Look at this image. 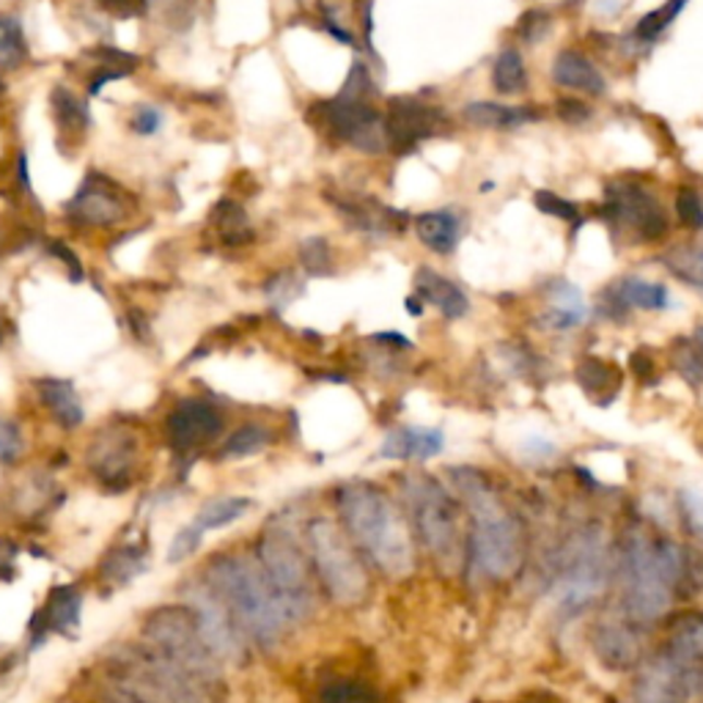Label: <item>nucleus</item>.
<instances>
[{
    "mask_svg": "<svg viewBox=\"0 0 703 703\" xmlns=\"http://www.w3.org/2000/svg\"><path fill=\"white\" fill-rule=\"evenodd\" d=\"M36 390H39V399L45 401L50 415L56 417L63 429H75V426L83 424V417H86L83 401L81 396H77L75 385L69 383V379L45 377L36 383Z\"/></svg>",
    "mask_w": 703,
    "mask_h": 703,
    "instance_id": "nucleus-20",
    "label": "nucleus"
},
{
    "mask_svg": "<svg viewBox=\"0 0 703 703\" xmlns=\"http://www.w3.org/2000/svg\"><path fill=\"white\" fill-rule=\"evenodd\" d=\"M670 269H674L679 278H684L687 283H695V287H703V247H692V251H674L668 258H665Z\"/></svg>",
    "mask_w": 703,
    "mask_h": 703,
    "instance_id": "nucleus-31",
    "label": "nucleus"
},
{
    "mask_svg": "<svg viewBox=\"0 0 703 703\" xmlns=\"http://www.w3.org/2000/svg\"><path fill=\"white\" fill-rule=\"evenodd\" d=\"M410 504L415 509L421 533H424L426 544L435 549L437 558H457V531L448 520L440 489L429 481H410Z\"/></svg>",
    "mask_w": 703,
    "mask_h": 703,
    "instance_id": "nucleus-11",
    "label": "nucleus"
},
{
    "mask_svg": "<svg viewBox=\"0 0 703 703\" xmlns=\"http://www.w3.org/2000/svg\"><path fill=\"white\" fill-rule=\"evenodd\" d=\"M415 234L429 251L440 256H451L462 240V223L457 213L451 209H437V213H424L415 218Z\"/></svg>",
    "mask_w": 703,
    "mask_h": 703,
    "instance_id": "nucleus-21",
    "label": "nucleus"
},
{
    "mask_svg": "<svg viewBox=\"0 0 703 703\" xmlns=\"http://www.w3.org/2000/svg\"><path fill=\"white\" fill-rule=\"evenodd\" d=\"M201 538H204V533H201L195 525L182 528V531L177 533V538H173L171 553H168V560H171V563H177V560H182V558H187V555H193L195 547L201 544Z\"/></svg>",
    "mask_w": 703,
    "mask_h": 703,
    "instance_id": "nucleus-38",
    "label": "nucleus"
},
{
    "mask_svg": "<svg viewBox=\"0 0 703 703\" xmlns=\"http://www.w3.org/2000/svg\"><path fill=\"white\" fill-rule=\"evenodd\" d=\"M687 3H690V0H668V3H663L659 9L649 12L646 17L638 23V28H635L638 39L652 41V39H657L659 34H665V31H668L670 25L681 17V12L687 9Z\"/></svg>",
    "mask_w": 703,
    "mask_h": 703,
    "instance_id": "nucleus-30",
    "label": "nucleus"
},
{
    "mask_svg": "<svg viewBox=\"0 0 703 703\" xmlns=\"http://www.w3.org/2000/svg\"><path fill=\"white\" fill-rule=\"evenodd\" d=\"M97 58L102 61V66L92 75V86H88V94H92V97H97L108 83L119 81V77L130 75V72H135L137 69V58L132 56V52L116 50V47H99Z\"/></svg>",
    "mask_w": 703,
    "mask_h": 703,
    "instance_id": "nucleus-27",
    "label": "nucleus"
},
{
    "mask_svg": "<svg viewBox=\"0 0 703 703\" xmlns=\"http://www.w3.org/2000/svg\"><path fill=\"white\" fill-rule=\"evenodd\" d=\"M209 223H213L215 234L223 240V245L229 247L247 245V242L253 240V226L251 220H247V213L231 198H223L215 204L213 215H209Z\"/></svg>",
    "mask_w": 703,
    "mask_h": 703,
    "instance_id": "nucleus-24",
    "label": "nucleus"
},
{
    "mask_svg": "<svg viewBox=\"0 0 703 703\" xmlns=\"http://www.w3.org/2000/svg\"><path fill=\"white\" fill-rule=\"evenodd\" d=\"M99 7L119 20L144 17L149 12V0H97Z\"/></svg>",
    "mask_w": 703,
    "mask_h": 703,
    "instance_id": "nucleus-39",
    "label": "nucleus"
},
{
    "mask_svg": "<svg viewBox=\"0 0 703 703\" xmlns=\"http://www.w3.org/2000/svg\"><path fill=\"white\" fill-rule=\"evenodd\" d=\"M166 126V116L155 105H137L135 113L130 116V130L141 137H151Z\"/></svg>",
    "mask_w": 703,
    "mask_h": 703,
    "instance_id": "nucleus-35",
    "label": "nucleus"
},
{
    "mask_svg": "<svg viewBox=\"0 0 703 703\" xmlns=\"http://www.w3.org/2000/svg\"><path fill=\"white\" fill-rule=\"evenodd\" d=\"M209 585L218 591L237 623L256 635V641L275 643L294 623L269 583L262 560L251 555H226L215 560Z\"/></svg>",
    "mask_w": 703,
    "mask_h": 703,
    "instance_id": "nucleus-2",
    "label": "nucleus"
},
{
    "mask_svg": "<svg viewBox=\"0 0 703 703\" xmlns=\"http://www.w3.org/2000/svg\"><path fill=\"white\" fill-rule=\"evenodd\" d=\"M613 311L610 316H616V308H641V311H668L670 308V292L657 283V280L638 278V275H629V278L618 280L613 287Z\"/></svg>",
    "mask_w": 703,
    "mask_h": 703,
    "instance_id": "nucleus-19",
    "label": "nucleus"
},
{
    "mask_svg": "<svg viewBox=\"0 0 703 703\" xmlns=\"http://www.w3.org/2000/svg\"><path fill=\"white\" fill-rule=\"evenodd\" d=\"M613 206L610 213L627 226L629 231L641 234V240H657L665 231V218L659 213V204L649 193L638 187L610 190Z\"/></svg>",
    "mask_w": 703,
    "mask_h": 703,
    "instance_id": "nucleus-12",
    "label": "nucleus"
},
{
    "mask_svg": "<svg viewBox=\"0 0 703 703\" xmlns=\"http://www.w3.org/2000/svg\"><path fill=\"white\" fill-rule=\"evenodd\" d=\"M492 86H495V92L498 94H506V97L525 92L528 72L520 52L504 50L498 58H495V66H492Z\"/></svg>",
    "mask_w": 703,
    "mask_h": 703,
    "instance_id": "nucleus-28",
    "label": "nucleus"
},
{
    "mask_svg": "<svg viewBox=\"0 0 703 703\" xmlns=\"http://www.w3.org/2000/svg\"><path fill=\"white\" fill-rule=\"evenodd\" d=\"M589 470L602 484H623L627 481L623 459L616 453H594V457H589Z\"/></svg>",
    "mask_w": 703,
    "mask_h": 703,
    "instance_id": "nucleus-33",
    "label": "nucleus"
},
{
    "mask_svg": "<svg viewBox=\"0 0 703 703\" xmlns=\"http://www.w3.org/2000/svg\"><path fill=\"white\" fill-rule=\"evenodd\" d=\"M446 446V435L432 426H401L379 446L383 459H432Z\"/></svg>",
    "mask_w": 703,
    "mask_h": 703,
    "instance_id": "nucleus-15",
    "label": "nucleus"
},
{
    "mask_svg": "<svg viewBox=\"0 0 703 703\" xmlns=\"http://www.w3.org/2000/svg\"><path fill=\"white\" fill-rule=\"evenodd\" d=\"M692 629H695L692 635H687V632H679V649H684V652H690V654H703V641H701L703 627H701V623H695Z\"/></svg>",
    "mask_w": 703,
    "mask_h": 703,
    "instance_id": "nucleus-44",
    "label": "nucleus"
},
{
    "mask_svg": "<svg viewBox=\"0 0 703 703\" xmlns=\"http://www.w3.org/2000/svg\"><path fill=\"white\" fill-rule=\"evenodd\" d=\"M681 498H684V511L690 514L692 525L703 533V484H687Z\"/></svg>",
    "mask_w": 703,
    "mask_h": 703,
    "instance_id": "nucleus-42",
    "label": "nucleus"
},
{
    "mask_svg": "<svg viewBox=\"0 0 703 703\" xmlns=\"http://www.w3.org/2000/svg\"><path fill=\"white\" fill-rule=\"evenodd\" d=\"M544 300H547L544 319H547V325L553 330H572V327L583 325L585 316H589V305H585L583 292L563 278L549 280Z\"/></svg>",
    "mask_w": 703,
    "mask_h": 703,
    "instance_id": "nucleus-18",
    "label": "nucleus"
},
{
    "mask_svg": "<svg viewBox=\"0 0 703 703\" xmlns=\"http://www.w3.org/2000/svg\"><path fill=\"white\" fill-rule=\"evenodd\" d=\"M52 256H58L63 264H66L69 272H72V280H83L81 262H77V256L72 251H69V247H63L61 242H56V245H52Z\"/></svg>",
    "mask_w": 703,
    "mask_h": 703,
    "instance_id": "nucleus-43",
    "label": "nucleus"
},
{
    "mask_svg": "<svg viewBox=\"0 0 703 703\" xmlns=\"http://www.w3.org/2000/svg\"><path fill=\"white\" fill-rule=\"evenodd\" d=\"M116 184L99 173H88L83 179L75 195L66 201V218L75 226H86V229H108L124 218V201L116 193Z\"/></svg>",
    "mask_w": 703,
    "mask_h": 703,
    "instance_id": "nucleus-10",
    "label": "nucleus"
},
{
    "mask_svg": "<svg viewBox=\"0 0 703 703\" xmlns=\"http://www.w3.org/2000/svg\"><path fill=\"white\" fill-rule=\"evenodd\" d=\"M676 209H679L681 223L692 226V229H701L703 226V201L698 198L692 190H681L679 198H676Z\"/></svg>",
    "mask_w": 703,
    "mask_h": 703,
    "instance_id": "nucleus-37",
    "label": "nucleus"
},
{
    "mask_svg": "<svg viewBox=\"0 0 703 703\" xmlns=\"http://www.w3.org/2000/svg\"><path fill=\"white\" fill-rule=\"evenodd\" d=\"M251 500L247 498H218L213 504L201 506V511L195 514L193 525L198 528L201 533L206 531H218V528L231 525V522L242 520V517L251 511Z\"/></svg>",
    "mask_w": 703,
    "mask_h": 703,
    "instance_id": "nucleus-26",
    "label": "nucleus"
},
{
    "mask_svg": "<svg viewBox=\"0 0 703 703\" xmlns=\"http://www.w3.org/2000/svg\"><path fill=\"white\" fill-rule=\"evenodd\" d=\"M415 294L424 303L435 305L446 319H462L470 311V300L453 280L443 278L440 272L429 267H421L415 272Z\"/></svg>",
    "mask_w": 703,
    "mask_h": 703,
    "instance_id": "nucleus-16",
    "label": "nucleus"
},
{
    "mask_svg": "<svg viewBox=\"0 0 703 703\" xmlns=\"http://www.w3.org/2000/svg\"><path fill=\"white\" fill-rule=\"evenodd\" d=\"M300 292H303V287H300L298 278H294L292 272L275 275V278L267 283V298H269V303H272L278 311L287 308V305L292 303V300L298 298Z\"/></svg>",
    "mask_w": 703,
    "mask_h": 703,
    "instance_id": "nucleus-34",
    "label": "nucleus"
},
{
    "mask_svg": "<svg viewBox=\"0 0 703 703\" xmlns=\"http://www.w3.org/2000/svg\"><path fill=\"white\" fill-rule=\"evenodd\" d=\"M50 105L61 135L83 137V132L92 126V110H88V102L77 97L75 92H69L66 86L52 88Z\"/></svg>",
    "mask_w": 703,
    "mask_h": 703,
    "instance_id": "nucleus-23",
    "label": "nucleus"
},
{
    "mask_svg": "<svg viewBox=\"0 0 703 703\" xmlns=\"http://www.w3.org/2000/svg\"><path fill=\"white\" fill-rule=\"evenodd\" d=\"M385 119V144L388 149L407 155L415 149L417 144H424L426 137L440 132L443 113L432 105L421 102L415 97H393L388 102V110L383 113Z\"/></svg>",
    "mask_w": 703,
    "mask_h": 703,
    "instance_id": "nucleus-9",
    "label": "nucleus"
},
{
    "mask_svg": "<svg viewBox=\"0 0 703 703\" xmlns=\"http://www.w3.org/2000/svg\"><path fill=\"white\" fill-rule=\"evenodd\" d=\"M262 567L269 583L278 591L280 602L287 605L292 621L308 616L314 607V589H311V572L303 553L289 533L280 528L269 531L262 542Z\"/></svg>",
    "mask_w": 703,
    "mask_h": 703,
    "instance_id": "nucleus-6",
    "label": "nucleus"
},
{
    "mask_svg": "<svg viewBox=\"0 0 703 703\" xmlns=\"http://www.w3.org/2000/svg\"><path fill=\"white\" fill-rule=\"evenodd\" d=\"M374 77L363 61L352 63L347 83L341 92L330 99H322L308 110V119L319 124L332 141L347 144L366 155L388 149L385 144V119L374 108Z\"/></svg>",
    "mask_w": 703,
    "mask_h": 703,
    "instance_id": "nucleus-3",
    "label": "nucleus"
},
{
    "mask_svg": "<svg viewBox=\"0 0 703 703\" xmlns=\"http://www.w3.org/2000/svg\"><path fill=\"white\" fill-rule=\"evenodd\" d=\"M28 61V41L20 17L0 12V72H17Z\"/></svg>",
    "mask_w": 703,
    "mask_h": 703,
    "instance_id": "nucleus-25",
    "label": "nucleus"
},
{
    "mask_svg": "<svg viewBox=\"0 0 703 703\" xmlns=\"http://www.w3.org/2000/svg\"><path fill=\"white\" fill-rule=\"evenodd\" d=\"M372 341L377 343H388V347H399V349H410V338L401 336V332H377V336H372Z\"/></svg>",
    "mask_w": 703,
    "mask_h": 703,
    "instance_id": "nucleus-45",
    "label": "nucleus"
},
{
    "mask_svg": "<svg viewBox=\"0 0 703 703\" xmlns=\"http://www.w3.org/2000/svg\"><path fill=\"white\" fill-rule=\"evenodd\" d=\"M338 215L347 218V223L352 226L355 231L368 237H388V234H399L401 226H404L407 215L396 213L390 206L377 204V201H338Z\"/></svg>",
    "mask_w": 703,
    "mask_h": 703,
    "instance_id": "nucleus-14",
    "label": "nucleus"
},
{
    "mask_svg": "<svg viewBox=\"0 0 703 703\" xmlns=\"http://www.w3.org/2000/svg\"><path fill=\"white\" fill-rule=\"evenodd\" d=\"M184 599L195 613V627L204 638L206 649L218 657V663H237L242 659V638L237 632V618L220 599L213 585H187Z\"/></svg>",
    "mask_w": 703,
    "mask_h": 703,
    "instance_id": "nucleus-7",
    "label": "nucleus"
},
{
    "mask_svg": "<svg viewBox=\"0 0 703 703\" xmlns=\"http://www.w3.org/2000/svg\"><path fill=\"white\" fill-rule=\"evenodd\" d=\"M0 341H3V319H0Z\"/></svg>",
    "mask_w": 703,
    "mask_h": 703,
    "instance_id": "nucleus-49",
    "label": "nucleus"
},
{
    "mask_svg": "<svg viewBox=\"0 0 703 703\" xmlns=\"http://www.w3.org/2000/svg\"><path fill=\"white\" fill-rule=\"evenodd\" d=\"M269 443V435L262 426H242L240 432L229 437L226 443V457H251L258 453Z\"/></svg>",
    "mask_w": 703,
    "mask_h": 703,
    "instance_id": "nucleus-32",
    "label": "nucleus"
},
{
    "mask_svg": "<svg viewBox=\"0 0 703 703\" xmlns=\"http://www.w3.org/2000/svg\"><path fill=\"white\" fill-rule=\"evenodd\" d=\"M464 119L475 126H489V130H514V126L531 124L538 119L536 110L517 108V105L504 102H470L464 108Z\"/></svg>",
    "mask_w": 703,
    "mask_h": 703,
    "instance_id": "nucleus-22",
    "label": "nucleus"
},
{
    "mask_svg": "<svg viewBox=\"0 0 703 703\" xmlns=\"http://www.w3.org/2000/svg\"><path fill=\"white\" fill-rule=\"evenodd\" d=\"M220 412L215 410L209 401L190 399L182 401V404L173 410L171 421H168V429H171V437L182 446H193V443H204L209 437H215L220 432Z\"/></svg>",
    "mask_w": 703,
    "mask_h": 703,
    "instance_id": "nucleus-13",
    "label": "nucleus"
},
{
    "mask_svg": "<svg viewBox=\"0 0 703 703\" xmlns=\"http://www.w3.org/2000/svg\"><path fill=\"white\" fill-rule=\"evenodd\" d=\"M553 81L558 86L569 88V92L589 94V97H602L607 92L605 75L599 72L591 58H585L583 52H560L553 63Z\"/></svg>",
    "mask_w": 703,
    "mask_h": 703,
    "instance_id": "nucleus-17",
    "label": "nucleus"
},
{
    "mask_svg": "<svg viewBox=\"0 0 703 703\" xmlns=\"http://www.w3.org/2000/svg\"><path fill=\"white\" fill-rule=\"evenodd\" d=\"M676 572V553L665 549V553L654 555L646 544L632 549V560H629V599H632V610L641 618H654L659 613L668 610L670 594L668 580Z\"/></svg>",
    "mask_w": 703,
    "mask_h": 703,
    "instance_id": "nucleus-8",
    "label": "nucleus"
},
{
    "mask_svg": "<svg viewBox=\"0 0 703 703\" xmlns=\"http://www.w3.org/2000/svg\"><path fill=\"white\" fill-rule=\"evenodd\" d=\"M536 206L542 209L544 215H555V218H560V220H578L580 218L578 206L569 204V201H563L560 195L547 193V190H538Z\"/></svg>",
    "mask_w": 703,
    "mask_h": 703,
    "instance_id": "nucleus-36",
    "label": "nucleus"
},
{
    "mask_svg": "<svg viewBox=\"0 0 703 703\" xmlns=\"http://www.w3.org/2000/svg\"><path fill=\"white\" fill-rule=\"evenodd\" d=\"M453 481L475 517V553L481 567L495 578L514 574V569L520 567V538H517L514 522L506 517L498 498L486 489L478 475L470 470H457Z\"/></svg>",
    "mask_w": 703,
    "mask_h": 703,
    "instance_id": "nucleus-4",
    "label": "nucleus"
},
{
    "mask_svg": "<svg viewBox=\"0 0 703 703\" xmlns=\"http://www.w3.org/2000/svg\"><path fill=\"white\" fill-rule=\"evenodd\" d=\"M560 116H563V119L578 121V119H585V116H589V110H585L580 102H572V99H567V102L560 105Z\"/></svg>",
    "mask_w": 703,
    "mask_h": 703,
    "instance_id": "nucleus-46",
    "label": "nucleus"
},
{
    "mask_svg": "<svg viewBox=\"0 0 703 703\" xmlns=\"http://www.w3.org/2000/svg\"><path fill=\"white\" fill-rule=\"evenodd\" d=\"M319 12H322V28H325L332 39L341 41V45H347V47H355V36H352V31H349L347 25L338 23L336 9H330L327 3H322Z\"/></svg>",
    "mask_w": 703,
    "mask_h": 703,
    "instance_id": "nucleus-41",
    "label": "nucleus"
},
{
    "mask_svg": "<svg viewBox=\"0 0 703 703\" xmlns=\"http://www.w3.org/2000/svg\"><path fill=\"white\" fill-rule=\"evenodd\" d=\"M404 308L410 311L412 316H421V314H424V300L417 298V294H412V298L404 300Z\"/></svg>",
    "mask_w": 703,
    "mask_h": 703,
    "instance_id": "nucleus-47",
    "label": "nucleus"
},
{
    "mask_svg": "<svg viewBox=\"0 0 703 703\" xmlns=\"http://www.w3.org/2000/svg\"><path fill=\"white\" fill-rule=\"evenodd\" d=\"M23 451V437H20V429L9 421L0 417V462H14Z\"/></svg>",
    "mask_w": 703,
    "mask_h": 703,
    "instance_id": "nucleus-40",
    "label": "nucleus"
},
{
    "mask_svg": "<svg viewBox=\"0 0 703 703\" xmlns=\"http://www.w3.org/2000/svg\"><path fill=\"white\" fill-rule=\"evenodd\" d=\"M698 347H701L703 352V327H698Z\"/></svg>",
    "mask_w": 703,
    "mask_h": 703,
    "instance_id": "nucleus-48",
    "label": "nucleus"
},
{
    "mask_svg": "<svg viewBox=\"0 0 703 703\" xmlns=\"http://www.w3.org/2000/svg\"><path fill=\"white\" fill-rule=\"evenodd\" d=\"M311 553L322 583L341 605H357L366 596V572L355 549L347 542L341 528L332 520H314L308 528Z\"/></svg>",
    "mask_w": 703,
    "mask_h": 703,
    "instance_id": "nucleus-5",
    "label": "nucleus"
},
{
    "mask_svg": "<svg viewBox=\"0 0 703 703\" xmlns=\"http://www.w3.org/2000/svg\"><path fill=\"white\" fill-rule=\"evenodd\" d=\"M300 267L308 278H327L332 275V251L325 237H308L300 245Z\"/></svg>",
    "mask_w": 703,
    "mask_h": 703,
    "instance_id": "nucleus-29",
    "label": "nucleus"
},
{
    "mask_svg": "<svg viewBox=\"0 0 703 703\" xmlns=\"http://www.w3.org/2000/svg\"><path fill=\"white\" fill-rule=\"evenodd\" d=\"M347 531L390 578H407L415 567L412 538L396 506L372 484H347L338 495Z\"/></svg>",
    "mask_w": 703,
    "mask_h": 703,
    "instance_id": "nucleus-1",
    "label": "nucleus"
}]
</instances>
